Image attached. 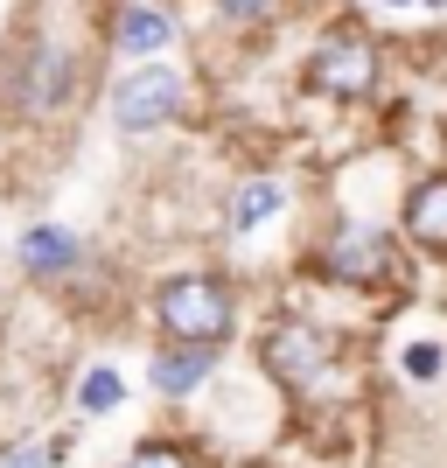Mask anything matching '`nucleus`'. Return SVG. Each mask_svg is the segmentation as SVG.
Wrapping results in <instances>:
<instances>
[{"label": "nucleus", "mask_w": 447, "mask_h": 468, "mask_svg": "<svg viewBox=\"0 0 447 468\" xmlns=\"http://www.w3.org/2000/svg\"><path fill=\"white\" fill-rule=\"evenodd\" d=\"M272 210H280V182H272V176L245 182V189H238V203H231V231H252V224H266Z\"/></svg>", "instance_id": "obj_12"}, {"label": "nucleus", "mask_w": 447, "mask_h": 468, "mask_svg": "<svg viewBox=\"0 0 447 468\" xmlns=\"http://www.w3.org/2000/svg\"><path fill=\"white\" fill-rule=\"evenodd\" d=\"M427 7H447V0H427Z\"/></svg>", "instance_id": "obj_18"}, {"label": "nucleus", "mask_w": 447, "mask_h": 468, "mask_svg": "<svg viewBox=\"0 0 447 468\" xmlns=\"http://www.w3.org/2000/svg\"><path fill=\"white\" fill-rule=\"evenodd\" d=\"M78 78H84V63L70 57V49H49V42H36V49L15 63V105H21L28 119L63 112V105H70V91H78Z\"/></svg>", "instance_id": "obj_3"}, {"label": "nucleus", "mask_w": 447, "mask_h": 468, "mask_svg": "<svg viewBox=\"0 0 447 468\" xmlns=\"http://www.w3.org/2000/svg\"><path fill=\"white\" fill-rule=\"evenodd\" d=\"M119 399H126V385H119V371L112 364H91V371L78 378V412H119Z\"/></svg>", "instance_id": "obj_11"}, {"label": "nucleus", "mask_w": 447, "mask_h": 468, "mask_svg": "<svg viewBox=\"0 0 447 468\" xmlns=\"http://www.w3.org/2000/svg\"><path fill=\"white\" fill-rule=\"evenodd\" d=\"M126 468H189V454H182L176 441H140V448L126 454Z\"/></svg>", "instance_id": "obj_15"}, {"label": "nucleus", "mask_w": 447, "mask_h": 468, "mask_svg": "<svg viewBox=\"0 0 447 468\" xmlns=\"http://www.w3.org/2000/svg\"><path fill=\"white\" fill-rule=\"evenodd\" d=\"M154 322L176 335V343H203V350H217V343L231 335L238 308H231V293H224V280L182 273V280H168V287L154 293Z\"/></svg>", "instance_id": "obj_1"}, {"label": "nucleus", "mask_w": 447, "mask_h": 468, "mask_svg": "<svg viewBox=\"0 0 447 468\" xmlns=\"http://www.w3.org/2000/svg\"><path fill=\"white\" fill-rule=\"evenodd\" d=\"M21 266L36 280H57V273H70V266H84V238L63 231V224H28V231H21Z\"/></svg>", "instance_id": "obj_7"}, {"label": "nucleus", "mask_w": 447, "mask_h": 468, "mask_svg": "<svg viewBox=\"0 0 447 468\" xmlns=\"http://www.w3.org/2000/svg\"><path fill=\"white\" fill-rule=\"evenodd\" d=\"M168 42H176V21L161 15V7H126V15H119V49H126V57H154Z\"/></svg>", "instance_id": "obj_10"}, {"label": "nucleus", "mask_w": 447, "mask_h": 468, "mask_svg": "<svg viewBox=\"0 0 447 468\" xmlns=\"http://www.w3.org/2000/svg\"><path fill=\"white\" fill-rule=\"evenodd\" d=\"M308 84H314V91H329V98H370V84H378V49H370L364 36H329V42H314Z\"/></svg>", "instance_id": "obj_4"}, {"label": "nucleus", "mask_w": 447, "mask_h": 468, "mask_svg": "<svg viewBox=\"0 0 447 468\" xmlns=\"http://www.w3.org/2000/svg\"><path fill=\"white\" fill-rule=\"evenodd\" d=\"M217 7H224V15H238V21H259L272 0H217Z\"/></svg>", "instance_id": "obj_16"}, {"label": "nucleus", "mask_w": 447, "mask_h": 468, "mask_svg": "<svg viewBox=\"0 0 447 468\" xmlns=\"http://www.w3.org/2000/svg\"><path fill=\"white\" fill-rule=\"evenodd\" d=\"M385 266H391V252H385V238L370 231V224H343V231L329 238V252H322V273H335V280H385Z\"/></svg>", "instance_id": "obj_5"}, {"label": "nucleus", "mask_w": 447, "mask_h": 468, "mask_svg": "<svg viewBox=\"0 0 447 468\" xmlns=\"http://www.w3.org/2000/svg\"><path fill=\"white\" fill-rule=\"evenodd\" d=\"M441 343H406V356H399V364H406V378L412 385H433V378H441Z\"/></svg>", "instance_id": "obj_14"}, {"label": "nucleus", "mask_w": 447, "mask_h": 468, "mask_svg": "<svg viewBox=\"0 0 447 468\" xmlns=\"http://www.w3.org/2000/svg\"><path fill=\"white\" fill-rule=\"evenodd\" d=\"M266 364L280 378H293V385H308V378H322V364H329V335L308 329V322H287V329L266 335Z\"/></svg>", "instance_id": "obj_6"}, {"label": "nucleus", "mask_w": 447, "mask_h": 468, "mask_svg": "<svg viewBox=\"0 0 447 468\" xmlns=\"http://www.w3.org/2000/svg\"><path fill=\"white\" fill-rule=\"evenodd\" d=\"M203 378H210V350H203V343H168V350L147 364V385H154L161 399H189V391H203Z\"/></svg>", "instance_id": "obj_9"}, {"label": "nucleus", "mask_w": 447, "mask_h": 468, "mask_svg": "<svg viewBox=\"0 0 447 468\" xmlns=\"http://www.w3.org/2000/svg\"><path fill=\"white\" fill-rule=\"evenodd\" d=\"M406 238L420 245V252L447 259V176H427L406 196Z\"/></svg>", "instance_id": "obj_8"}, {"label": "nucleus", "mask_w": 447, "mask_h": 468, "mask_svg": "<svg viewBox=\"0 0 447 468\" xmlns=\"http://www.w3.org/2000/svg\"><path fill=\"white\" fill-rule=\"evenodd\" d=\"M63 462V441H21V448L0 454V468H57Z\"/></svg>", "instance_id": "obj_13"}, {"label": "nucleus", "mask_w": 447, "mask_h": 468, "mask_svg": "<svg viewBox=\"0 0 447 468\" xmlns=\"http://www.w3.org/2000/svg\"><path fill=\"white\" fill-rule=\"evenodd\" d=\"M385 7H412V0H385Z\"/></svg>", "instance_id": "obj_17"}, {"label": "nucleus", "mask_w": 447, "mask_h": 468, "mask_svg": "<svg viewBox=\"0 0 447 468\" xmlns=\"http://www.w3.org/2000/svg\"><path fill=\"white\" fill-rule=\"evenodd\" d=\"M182 105H189V84H182L176 70H161V63H140V70H126V78L112 84V126L119 133H154Z\"/></svg>", "instance_id": "obj_2"}]
</instances>
